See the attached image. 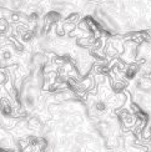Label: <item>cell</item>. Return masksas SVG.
<instances>
[{
  "label": "cell",
  "mask_w": 151,
  "mask_h": 152,
  "mask_svg": "<svg viewBox=\"0 0 151 152\" xmlns=\"http://www.w3.org/2000/svg\"><path fill=\"white\" fill-rule=\"evenodd\" d=\"M0 110H1V112H3L4 116H11V113H12L11 106L9 105L8 101L4 100V99L0 100Z\"/></svg>",
  "instance_id": "6da1fadb"
},
{
  "label": "cell",
  "mask_w": 151,
  "mask_h": 152,
  "mask_svg": "<svg viewBox=\"0 0 151 152\" xmlns=\"http://www.w3.org/2000/svg\"><path fill=\"white\" fill-rule=\"evenodd\" d=\"M137 72H139V69H137V66L136 65H130L126 69V71H125V77H126L128 80H133V79L136 77Z\"/></svg>",
  "instance_id": "7a4b0ae2"
},
{
  "label": "cell",
  "mask_w": 151,
  "mask_h": 152,
  "mask_svg": "<svg viewBox=\"0 0 151 152\" xmlns=\"http://www.w3.org/2000/svg\"><path fill=\"white\" fill-rule=\"evenodd\" d=\"M106 109H108V106H106V104L103 100H97V101H95V104H94V110H95L96 112H99V113L105 112Z\"/></svg>",
  "instance_id": "3957f363"
},
{
  "label": "cell",
  "mask_w": 151,
  "mask_h": 152,
  "mask_svg": "<svg viewBox=\"0 0 151 152\" xmlns=\"http://www.w3.org/2000/svg\"><path fill=\"white\" fill-rule=\"evenodd\" d=\"M28 127L30 130H36L37 131V130H40L41 124H40V121L36 117H31L29 121H28Z\"/></svg>",
  "instance_id": "277c9868"
},
{
  "label": "cell",
  "mask_w": 151,
  "mask_h": 152,
  "mask_svg": "<svg viewBox=\"0 0 151 152\" xmlns=\"http://www.w3.org/2000/svg\"><path fill=\"white\" fill-rule=\"evenodd\" d=\"M25 106L28 107V109H33V107L35 106V97H34V95H31V94H28L26 96H25Z\"/></svg>",
  "instance_id": "5b68a950"
},
{
  "label": "cell",
  "mask_w": 151,
  "mask_h": 152,
  "mask_svg": "<svg viewBox=\"0 0 151 152\" xmlns=\"http://www.w3.org/2000/svg\"><path fill=\"white\" fill-rule=\"evenodd\" d=\"M46 19H49L50 23H55V21H58L60 19V14L59 12H56V11H51V12H49V14L46 15Z\"/></svg>",
  "instance_id": "8992f818"
},
{
  "label": "cell",
  "mask_w": 151,
  "mask_h": 152,
  "mask_svg": "<svg viewBox=\"0 0 151 152\" xmlns=\"http://www.w3.org/2000/svg\"><path fill=\"white\" fill-rule=\"evenodd\" d=\"M10 140H8V138H0V147H4V148H8L10 147Z\"/></svg>",
  "instance_id": "52a82bcc"
},
{
  "label": "cell",
  "mask_w": 151,
  "mask_h": 152,
  "mask_svg": "<svg viewBox=\"0 0 151 152\" xmlns=\"http://www.w3.org/2000/svg\"><path fill=\"white\" fill-rule=\"evenodd\" d=\"M21 36H23V40L29 41V40H31V37H33V31H26L25 30Z\"/></svg>",
  "instance_id": "ba28073f"
},
{
  "label": "cell",
  "mask_w": 151,
  "mask_h": 152,
  "mask_svg": "<svg viewBox=\"0 0 151 152\" xmlns=\"http://www.w3.org/2000/svg\"><path fill=\"white\" fill-rule=\"evenodd\" d=\"M6 28H8V24H6V21L5 20H0V33H3V31H5L6 30Z\"/></svg>",
  "instance_id": "9c48e42d"
},
{
  "label": "cell",
  "mask_w": 151,
  "mask_h": 152,
  "mask_svg": "<svg viewBox=\"0 0 151 152\" xmlns=\"http://www.w3.org/2000/svg\"><path fill=\"white\" fill-rule=\"evenodd\" d=\"M29 19L33 20V21H36L37 19H39V14H37V12H31V14L29 15Z\"/></svg>",
  "instance_id": "30bf717a"
},
{
  "label": "cell",
  "mask_w": 151,
  "mask_h": 152,
  "mask_svg": "<svg viewBox=\"0 0 151 152\" xmlns=\"http://www.w3.org/2000/svg\"><path fill=\"white\" fill-rule=\"evenodd\" d=\"M3 59H4V60L11 59V53H10V51H4V53H3Z\"/></svg>",
  "instance_id": "8fae6325"
},
{
  "label": "cell",
  "mask_w": 151,
  "mask_h": 152,
  "mask_svg": "<svg viewBox=\"0 0 151 152\" xmlns=\"http://www.w3.org/2000/svg\"><path fill=\"white\" fill-rule=\"evenodd\" d=\"M56 33H58V35L62 36V35L65 34V31H64V28H62V26H59L58 29H56Z\"/></svg>",
  "instance_id": "7c38bea8"
},
{
  "label": "cell",
  "mask_w": 151,
  "mask_h": 152,
  "mask_svg": "<svg viewBox=\"0 0 151 152\" xmlns=\"http://www.w3.org/2000/svg\"><path fill=\"white\" fill-rule=\"evenodd\" d=\"M142 77L145 80H147V81H151V72H145L142 75Z\"/></svg>",
  "instance_id": "4fadbf2b"
},
{
  "label": "cell",
  "mask_w": 151,
  "mask_h": 152,
  "mask_svg": "<svg viewBox=\"0 0 151 152\" xmlns=\"http://www.w3.org/2000/svg\"><path fill=\"white\" fill-rule=\"evenodd\" d=\"M78 14H74V15H70V16H69V21H70V23H73V21H75V20H76V19H78Z\"/></svg>",
  "instance_id": "5bb4252c"
},
{
  "label": "cell",
  "mask_w": 151,
  "mask_h": 152,
  "mask_svg": "<svg viewBox=\"0 0 151 152\" xmlns=\"http://www.w3.org/2000/svg\"><path fill=\"white\" fill-rule=\"evenodd\" d=\"M11 20H12V21H18V20H19V15H18V14H12V15H11Z\"/></svg>",
  "instance_id": "9a60e30c"
}]
</instances>
